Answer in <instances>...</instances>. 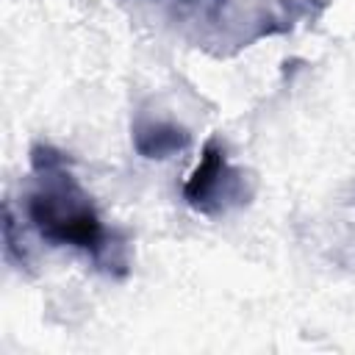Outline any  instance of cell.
<instances>
[{
    "mask_svg": "<svg viewBox=\"0 0 355 355\" xmlns=\"http://www.w3.org/2000/svg\"><path fill=\"white\" fill-rule=\"evenodd\" d=\"M31 166L36 172V189L28 194L25 211L39 236L53 244H69L89 252L94 263L108 272L116 266L125 269V261L114 258L119 244L111 241L92 197L69 172V158L50 144H33Z\"/></svg>",
    "mask_w": 355,
    "mask_h": 355,
    "instance_id": "cell-1",
    "label": "cell"
},
{
    "mask_svg": "<svg viewBox=\"0 0 355 355\" xmlns=\"http://www.w3.org/2000/svg\"><path fill=\"white\" fill-rule=\"evenodd\" d=\"M183 197L189 200V205H194L205 214L241 200V178L227 164L225 150L216 139H211L205 144L200 164L194 166V172L189 175V180L183 186Z\"/></svg>",
    "mask_w": 355,
    "mask_h": 355,
    "instance_id": "cell-2",
    "label": "cell"
},
{
    "mask_svg": "<svg viewBox=\"0 0 355 355\" xmlns=\"http://www.w3.org/2000/svg\"><path fill=\"white\" fill-rule=\"evenodd\" d=\"M133 141L141 155L147 158H166L189 144V133L183 128L166 125V122H141L136 125Z\"/></svg>",
    "mask_w": 355,
    "mask_h": 355,
    "instance_id": "cell-3",
    "label": "cell"
}]
</instances>
